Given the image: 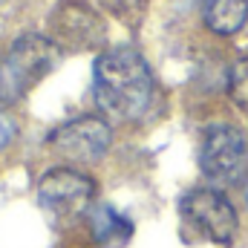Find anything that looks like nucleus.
<instances>
[{
	"label": "nucleus",
	"mask_w": 248,
	"mask_h": 248,
	"mask_svg": "<svg viewBox=\"0 0 248 248\" xmlns=\"http://www.w3.org/2000/svg\"><path fill=\"white\" fill-rule=\"evenodd\" d=\"M110 15H116L119 20H127V23H133L141 12H144V3L147 0H98Z\"/></svg>",
	"instance_id": "nucleus-10"
},
{
	"label": "nucleus",
	"mask_w": 248,
	"mask_h": 248,
	"mask_svg": "<svg viewBox=\"0 0 248 248\" xmlns=\"http://www.w3.org/2000/svg\"><path fill=\"white\" fill-rule=\"evenodd\" d=\"M231 95H234V101L248 110V63H240L237 69H234V78H231Z\"/></svg>",
	"instance_id": "nucleus-11"
},
{
	"label": "nucleus",
	"mask_w": 248,
	"mask_h": 248,
	"mask_svg": "<svg viewBox=\"0 0 248 248\" xmlns=\"http://www.w3.org/2000/svg\"><path fill=\"white\" fill-rule=\"evenodd\" d=\"M93 93L104 116L116 122H136L139 116H144L153 98L150 66L136 49L113 46L101 52L95 61Z\"/></svg>",
	"instance_id": "nucleus-1"
},
{
	"label": "nucleus",
	"mask_w": 248,
	"mask_h": 248,
	"mask_svg": "<svg viewBox=\"0 0 248 248\" xmlns=\"http://www.w3.org/2000/svg\"><path fill=\"white\" fill-rule=\"evenodd\" d=\"M110 141H113L110 124L104 122V119H95V116H81V119L63 122L49 136L52 150L61 159L75 162V165H93V162H98L110 150Z\"/></svg>",
	"instance_id": "nucleus-5"
},
{
	"label": "nucleus",
	"mask_w": 248,
	"mask_h": 248,
	"mask_svg": "<svg viewBox=\"0 0 248 248\" xmlns=\"http://www.w3.org/2000/svg\"><path fill=\"white\" fill-rule=\"evenodd\" d=\"M90 231L95 237V243L101 248H122L133 237V222L124 217L122 211H116L113 205H98L87 214Z\"/></svg>",
	"instance_id": "nucleus-8"
},
{
	"label": "nucleus",
	"mask_w": 248,
	"mask_h": 248,
	"mask_svg": "<svg viewBox=\"0 0 248 248\" xmlns=\"http://www.w3.org/2000/svg\"><path fill=\"white\" fill-rule=\"evenodd\" d=\"M61 49L44 35H23L12 44L6 58H0V104L17 101L29 87L55 69Z\"/></svg>",
	"instance_id": "nucleus-2"
},
{
	"label": "nucleus",
	"mask_w": 248,
	"mask_h": 248,
	"mask_svg": "<svg viewBox=\"0 0 248 248\" xmlns=\"http://www.w3.org/2000/svg\"><path fill=\"white\" fill-rule=\"evenodd\" d=\"M0 3H3V0H0Z\"/></svg>",
	"instance_id": "nucleus-13"
},
{
	"label": "nucleus",
	"mask_w": 248,
	"mask_h": 248,
	"mask_svg": "<svg viewBox=\"0 0 248 248\" xmlns=\"http://www.w3.org/2000/svg\"><path fill=\"white\" fill-rule=\"evenodd\" d=\"M199 168L214 185H234L246 170V139L231 124L208 127L199 150Z\"/></svg>",
	"instance_id": "nucleus-3"
},
{
	"label": "nucleus",
	"mask_w": 248,
	"mask_h": 248,
	"mask_svg": "<svg viewBox=\"0 0 248 248\" xmlns=\"http://www.w3.org/2000/svg\"><path fill=\"white\" fill-rule=\"evenodd\" d=\"M9 139H12V122L0 113V147H6V144H9Z\"/></svg>",
	"instance_id": "nucleus-12"
},
{
	"label": "nucleus",
	"mask_w": 248,
	"mask_h": 248,
	"mask_svg": "<svg viewBox=\"0 0 248 248\" xmlns=\"http://www.w3.org/2000/svg\"><path fill=\"white\" fill-rule=\"evenodd\" d=\"M93 196H95L93 179L78 170H69V168H55V170L44 173L38 182L41 208L58 219H75L84 211H90Z\"/></svg>",
	"instance_id": "nucleus-4"
},
{
	"label": "nucleus",
	"mask_w": 248,
	"mask_h": 248,
	"mask_svg": "<svg viewBox=\"0 0 248 248\" xmlns=\"http://www.w3.org/2000/svg\"><path fill=\"white\" fill-rule=\"evenodd\" d=\"M182 214L214 243H231L237 234L234 205L214 187H196L182 199Z\"/></svg>",
	"instance_id": "nucleus-6"
},
{
	"label": "nucleus",
	"mask_w": 248,
	"mask_h": 248,
	"mask_svg": "<svg viewBox=\"0 0 248 248\" xmlns=\"http://www.w3.org/2000/svg\"><path fill=\"white\" fill-rule=\"evenodd\" d=\"M248 20V0H208L205 23L217 35H234Z\"/></svg>",
	"instance_id": "nucleus-9"
},
{
	"label": "nucleus",
	"mask_w": 248,
	"mask_h": 248,
	"mask_svg": "<svg viewBox=\"0 0 248 248\" xmlns=\"http://www.w3.org/2000/svg\"><path fill=\"white\" fill-rule=\"evenodd\" d=\"M49 26L58 44L69 49H87L104 41V23L84 0H61L49 17Z\"/></svg>",
	"instance_id": "nucleus-7"
}]
</instances>
